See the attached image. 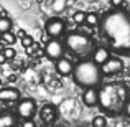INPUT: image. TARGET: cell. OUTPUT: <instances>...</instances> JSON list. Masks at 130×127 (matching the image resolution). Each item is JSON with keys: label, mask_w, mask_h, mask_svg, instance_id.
I'll return each mask as SVG.
<instances>
[{"label": "cell", "mask_w": 130, "mask_h": 127, "mask_svg": "<svg viewBox=\"0 0 130 127\" xmlns=\"http://www.w3.org/2000/svg\"><path fill=\"white\" fill-rule=\"evenodd\" d=\"M66 32V23H64L63 18H50L46 23H44V33H46L50 38H59L63 36V33Z\"/></svg>", "instance_id": "8992f818"}, {"label": "cell", "mask_w": 130, "mask_h": 127, "mask_svg": "<svg viewBox=\"0 0 130 127\" xmlns=\"http://www.w3.org/2000/svg\"><path fill=\"white\" fill-rule=\"evenodd\" d=\"M122 69H124V63H122V60L117 58V56H110L104 64H101L102 76H115V74H119Z\"/></svg>", "instance_id": "ba28073f"}, {"label": "cell", "mask_w": 130, "mask_h": 127, "mask_svg": "<svg viewBox=\"0 0 130 127\" xmlns=\"http://www.w3.org/2000/svg\"><path fill=\"white\" fill-rule=\"evenodd\" d=\"M64 46L76 54H89L92 51V48H94V41L87 35H84V33L74 32V33H69L66 36Z\"/></svg>", "instance_id": "277c9868"}, {"label": "cell", "mask_w": 130, "mask_h": 127, "mask_svg": "<svg viewBox=\"0 0 130 127\" xmlns=\"http://www.w3.org/2000/svg\"><path fill=\"white\" fill-rule=\"evenodd\" d=\"M73 22L76 23V25H83V23L86 22V12H81V10L74 12L73 13Z\"/></svg>", "instance_id": "d6986e66"}, {"label": "cell", "mask_w": 130, "mask_h": 127, "mask_svg": "<svg viewBox=\"0 0 130 127\" xmlns=\"http://www.w3.org/2000/svg\"><path fill=\"white\" fill-rule=\"evenodd\" d=\"M3 48H5V45H3L2 41H0V53H2V51H3Z\"/></svg>", "instance_id": "484cf974"}, {"label": "cell", "mask_w": 130, "mask_h": 127, "mask_svg": "<svg viewBox=\"0 0 130 127\" xmlns=\"http://www.w3.org/2000/svg\"><path fill=\"white\" fill-rule=\"evenodd\" d=\"M84 23H87L89 26H97L101 23V17L95 12H89V13H86V22Z\"/></svg>", "instance_id": "9a60e30c"}, {"label": "cell", "mask_w": 130, "mask_h": 127, "mask_svg": "<svg viewBox=\"0 0 130 127\" xmlns=\"http://www.w3.org/2000/svg\"><path fill=\"white\" fill-rule=\"evenodd\" d=\"M64 50H66V46H64V43L59 38H50L46 41V45H44V54L51 61H56L59 58H63Z\"/></svg>", "instance_id": "5b68a950"}, {"label": "cell", "mask_w": 130, "mask_h": 127, "mask_svg": "<svg viewBox=\"0 0 130 127\" xmlns=\"http://www.w3.org/2000/svg\"><path fill=\"white\" fill-rule=\"evenodd\" d=\"M3 45H8V46H12L13 43L17 41V36L13 35L12 32H5V33H2V40H0Z\"/></svg>", "instance_id": "ac0fdd59"}, {"label": "cell", "mask_w": 130, "mask_h": 127, "mask_svg": "<svg viewBox=\"0 0 130 127\" xmlns=\"http://www.w3.org/2000/svg\"><path fill=\"white\" fill-rule=\"evenodd\" d=\"M122 112H124V114L127 116V117H130V99H128L127 102H125V106H124V111H122Z\"/></svg>", "instance_id": "cb8c5ba5"}, {"label": "cell", "mask_w": 130, "mask_h": 127, "mask_svg": "<svg viewBox=\"0 0 130 127\" xmlns=\"http://www.w3.org/2000/svg\"><path fill=\"white\" fill-rule=\"evenodd\" d=\"M36 112V102L33 99H22L17 104V116L23 121L26 119H31Z\"/></svg>", "instance_id": "52a82bcc"}, {"label": "cell", "mask_w": 130, "mask_h": 127, "mask_svg": "<svg viewBox=\"0 0 130 127\" xmlns=\"http://www.w3.org/2000/svg\"><path fill=\"white\" fill-rule=\"evenodd\" d=\"M54 68H56L58 74H59V76H63V78L71 76V74H73V69H74L73 63H71L68 58H64V56L54 61Z\"/></svg>", "instance_id": "9c48e42d"}, {"label": "cell", "mask_w": 130, "mask_h": 127, "mask_svg": "<svg viewBox=\"0 0 130 127\" xmlns=\"http://www.w3.org/2000/svg\"><path fill=\"white\" fill-rule=\"evenodd\" d=\"M0 40H2V33H0Z\"/></svg>", "instance_id": "4316f807"}, {"label": "cell", "mask_w": 130, "mask_h": 127, "mask_svg": "<svg viewBox=\"0 0 130 127\" xmlns=\"http://www.w3.org/2000/svg\"><path fill=\"white\" fill-rule=\"evenodd\" d=\"M91 125L92 127H107V119H105V116H102V114L94 116V117H92Z\"/></svg>", "instance_id": "e0dca14e"}, {"label": "cell", "mask_w": 130, "mask_h": 127, "mask_svg": "<svg viewBox=\"0 0 130 127\" xmlns=\"http://www.w3.org/2000/svg\"><path fill=\"white\" fill-rule=\"evenodd\" d=\"M112 54H110V50L109 48H105V46H97L94 51H92V61H94L95 64H104L105 61L110 58Z\"/></svg>", "instance_id": "8fae6325"}, {"label": "cell", "mask_w": 130, "mask_h": 127, "mask_svg": "<svg viewBox=\"0 0 130 127\" xmlns=\"http://www.w3.org/2000/svg\"><path fill=\"white\" fill-rule=\"evenodd\" d=\"M102 35L119 54L130 53V13L115 8L102 18Z\"/></svg>", "instance_id": "6da1fadb"}, {"label": "cell", "mask_w": 130, "mask_h": 127, "mask_svg": "<svg viewBox=\"0 0 130 127\" xmlns=\"http://www.w3.org/2000/svg\"><path fill=\"white\" fill-rule=\"evenodd\" d=\"M0 101L2 102L20 101V91L15 89V88H3V89H0Z\"/></svg>", "instance_id": "7c38bea8"}, {"label": "cell", "mask_w": 130, "mask_h": 127, "mask_svg": "<svg viewBox=\"0 0 130 127\" xmlns=\"http://www.w3.org/2000/svg\"><path fill=\"white\" fill-rule=\"evenodd\" d=\"M128 101V89L124 83H107L99 89V106L110 114H119L124 111Z\"/></svg>", "instance_id": "7a4b0ae2"}, {"label": "cell", "mask_w": 130, "mask_h": 127, "mask_svg": "<svg viewBox=\"0 0 130 127\" xmlns=\"http://www.w3.org/2000/svg\"><path fill=\"white\" fill-rule=\"evenodd\" d=\"M22 127H36V124L31 121V119H26V121L22 122Z\"/></svg>", "instance_id": "603a6c76"}, {"label": "cell", "mask_w": 130, "mask_h": 127, "mask_svg": "<svg viewBox=\"0 0 130 127\" xmlns=\"http://www.w3.org/2000/svg\"><path fill=\"white\" fill-rule=\"evenodd\" d=\"M40 114H41L43 122H46V124L54 122V119H56V107L53 104H44L41 107V111H40Z\"/></svg>", "instance_id": "4fadbf2b"}, {"label": "cell", "mask_w": 130, "mask_h": 127, "mask_svg": "<svg viewBox=\"0 0 130 127\" xmlns=\"http://www.w3.org/2000/svg\"><path fill=\"white\" fill-rule=\"evenodd\" d=\"M109 2H110V5L114 7V8H120V7L124 5L125 0H109Z\"/></svg>", "instance_id": "7402d4cb"}, {"label": "cell", "mask_w": 130, "mask_h": 127, "mask_svg": "<svg viewBox=\"0 0 130 127\" xmlns=\"http://www.w3.org/2000/svg\"><path fill=\"white\" fill-rule=\"evenodd\" d=\"M5 61H7V58H5V56H3V54H2V53H0V64H2V63H5Z\"/></svg>", "instance_id": "d4e9b609"}, {"label": "cell", "mask_w": 130, "mask_h": 127, "mask_svg": "<svg viewBox=\"0 0 130 127\" xmlns=\"http://www.w3.org/2000/svg\"><path fill=\"white\" fill-rule=\"evenodd\" d=\"M83 102L84 106L87 107H92V106H97L99 104V91L95 88H87L83 91Z\"/></svg>", "instance_id": "30bf717a"}, {"label": "cell", "mask_w": 130, "mask_h": 127, "mask_svg": "<svg viewBox=\"0 0 130 127\" xmlns=\"http://www.w3.org/2000/svg\"><path fill=\"white\" fill-rule=\"evenodd\" d=\"M22 45H25V46H31V45H33V38L28 36V35H25L22 38Z\"/></svg>", "instance_id": "44dd1931"}, {"label": "cell", "mask_w": 130, "mask_h": 127, "mask_svg": "<svg viewBox=\"0 0 130 127\" xmlns=\"http://www.w3.org/2000/svg\"><path fill=\"white\" fill-rule=\"evenodd\" d=\"M12 26H13V22L8 17H0V33L12 32Z\"/></svg>", "instance_id": "2e32d148"}, {"label": "cell", "mask_w": 130, "mask_h": 127, "mask_svg": "<svg viewBox=\"0 0 130 127\" xmlns=\"http://www.w3.org/2000/svg\"><path fill=\"white\" fill-rule=\"evenodd\" d=\"M15 116L10 114V112H3V114H0V127H13L15 124Z\"/></svg>", "instance_id": "5bb4252c"}, {"label": "cell", "mask_w": 130, "mask_h": 127, "mask_svg": "<svg viewBox=\"0 0 130 127\" xmlns=\"http://www.w3.org/2000/svg\"><path fill=\"white\" fill-rule=\"evenodd\" d=\"M2 54L7 58V61H8V60H13V58L17 56V51L13 50L12 46H5V48H3V51H2Z\"/></svg>", "instance_id": "ffe728a7"}, {"label": "cell", "mask_w": 130, "mask_h": 127, "mask_svg": "<svg viewBox=\"0 0 130 127\" xmlns=\"http://www.w3.org/2000/svg\"><path fill=\"white\" fill-rule=\"evenodd\" d=\"M71 76H73L74 83L77 86L87 89V88H95V86L101 84L102 71H101V66L95 64L92 60H83L74 66Z\"/></svg>", "instance_id": "3957f363"}]
</instances>
